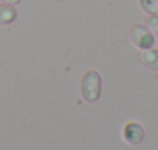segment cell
Instances as JSON below:
<instances>
[{"mask_svg": "<svg viewBox=\"0 0 158 150\" xmlns=\"http://www.w3.org/2000/svg\"><path fill=\"white\" fill-rule=\"evenodd\" d=\"M17 18V11L12 5L0 3V25H9Z\"/></svg>", "mask_w": 158, "mask_h": 150, "instance_id": "5", "label": "cell"}, {"mask_svg": "<svg viewBox=\"0 0 158 150\" xmlns=\"http://www.w3.org/2000/svg\"><path fill=\"white\" fill-rule=\"evenodd\" d=\"M138 3L146 14L158 15V0H138Z\"/></svg>", "mask_w": 158, "mask_h": 150, "instance_id": "6", "label": "cell"}, {"mask_svg": "<svg viewBox=\"0 0 158 150\" xmlns=\"http://www.w3.org/2000/svg\"><path fill=\"white\" fill-rule=\"evenodd\" d=\"M131 40L135 43L137 48L140 49H151L155 45V37L149 31V28L141 26V25H134L131 29Z\"/></svg>", "mask_w": 158, "mask_h": 150, "instance_id": "2", "label": "cell"}, {"mask_svg": "<svg viewBox=\"0 0 158 150\" xmlns=\"http://www.w3.org/2000/svg\"><path fill=\"white\" fill-rule=\"evenodd\" d=\"M157 80H158V77H157Z\"/></svg>", "mask_w": 158, "mask_h": 150, "instance_id": "9", "label": "cell"}, {"mask_svg": "<svg viewBox=\"0 0 158 150\" xmlns=\"http://www.w3.org/2000/svg\"><path fill=\"white\" fill-rule=\"evenodd\" d=\"M143 64L152 71H158V51L157 49H144L140 55Z\"/></svg>", "mask_w": 158, "mask_h": 150, "instance_id": "4", "label": "cell"}, {"mask_svg": "<svg viewBox=\"0 0 158 150\" xmlns=\"http://www.w3.org/2000/svg\"><path fill=\"white\" fill-rule=\"evenodd\" d=\"M123 138L127 144L138 146L144 140V129L138 123H127L123 129Z\"/></svg>", "mask_w": 158, "mask_h": 150, "instance_id": "3", "label": "cell"}, {"mask_svg": "<svg viewBox=\"0 0 158 150\" xmlns=\"http://www.w3.org/2000/svg\"><path fill=\"white\" fill-rule=\"evenodd\" d=\"M81 95L88 103H95L102 92V77L97 71H88L81 77Z\"/></svg>", "mask_w": 158, "mask_h": 150, "instance_id": "1", "label": "cell"}, {"mask_svg": "<svg viewBox=\"0 0 158 150\" xmlns=\"http://www.w3.org/2000/svg\"><path fill=\"white\" fill-rule=\"evenodd\" d=\"M148 28L152 34L158 35V15H151L148 20Z\"/></svg>", "mask_w": 158, "mask_h": 150, "instance_id": "7", "label": "cell"}, {"mask_svg": "<svg viewBox=\"0 0 158 150\" xmlns=\"http://www.w3.org/2000/svg\"><path fill=\"white\" fill-rule=\"evenodd\" d=\"M2 3H6V5H17V3H20V0H0Z\"/></svg>", "mask_w": 158, "mask_h": 150, "instance_id": "8", "label": "cell"}]
</instances>
